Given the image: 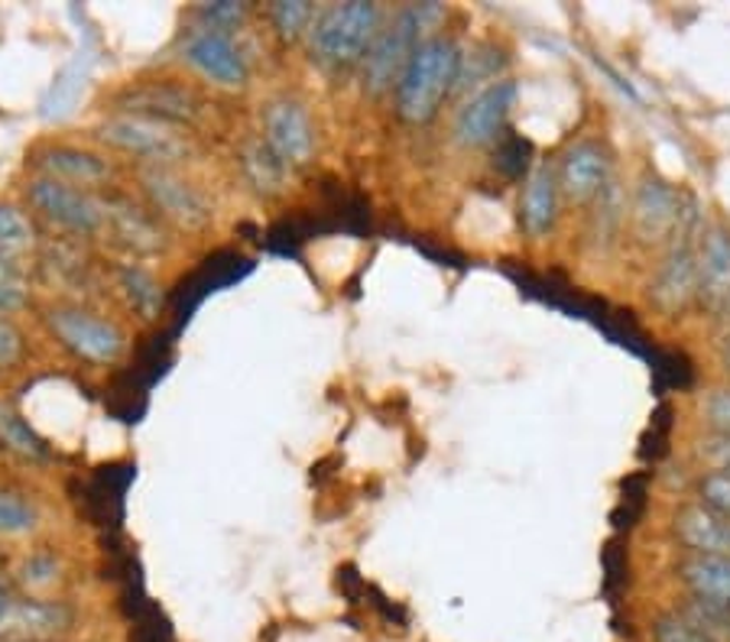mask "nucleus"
<instances>
[{
	"mask_svg": "<svg viewBox=\"0 0 730 642\" xmlns=\"http://www.w3.org/2000/svg\"><path fill=\"white\" fill-rule=\"evenodd\" d=\"M105 244H111L120 260L150 264L172 250V230L144 205L140 195L115 189L105 195Z\"/></svg>",
	"mask_w": 730,
	"mask_h": 642,
	"instance_id": "9d476101",
	"label": "nucleus"
},
{
	"mask_svg": "<svg viewBox=\"0 0 730 642\" xmlns=\"http://www.w3.org/2000/svg\"><path fill=\"white\" fill-rule=\"evenodd\" d=\"M682 581L692 587L694 601L728 606L730 610V559H724V555H694L682 565Z\"/></svg>",
	"mask_w": 730,
	"mask_h": 642,
	"instance_id": "a878e982",
	"label": "nucleus"
},
{
	"mask_svg": "<svg viewBox=\"0 0 730 642\" xmlns=\"http://www.w3.org/2000/svg\"><path fill=\"white\" fill-rule=\"evenodd\" d=\"M105 111L154 117V120L193 130L201 137V130L208 127V117H211V101L189 78H134V81H127L117 91H111Z\"/></svg>",
	"mask_w": 730,
	"mask_h": 642,
	"instance_id": "0eeeda50",
	"label": "nucleus"
},
{
	"mask_svg": "<svg viewBox=\"0 0 730 642\" xmlns=\"http://www.w3.org/2000/svg\"><path fill=\"white\" fill-rule=\"evenodd\" d=\"M27 357V335L23 328L10 318L0 315V374H10L23 364Z\"/></svg>",
	"mask_w": 730,
	"mask_h": 642,
	"instance_id": "72a5a7b5",
	"label": "nucleus"
},
{
	"mask_svg": "<svg viewBox=\"0 0 730 642\" xmlns=\"http://www.w3.org/2000/svg\"><path fill=\"white\" fill-rule=\"evenodd\" d=\"M682 198L659 179H647L637 195V227L643 237L659 240L682 221Z\"/></svg>",
	"mask_w": 730,
	"mask_h": 642,
	"instance_id": "412c9836",
	"label": "nucleus"
},
{
	"mask_svg": "<svg viewBox=\"0 0 730 642\" xmlns=\"http://www.w3.org/2000/svg\"><path fill=\"white\" fill-rule=\"evenodd\" d=\"M42 230L39 221L30 215L23 201L0 198V260L20 273L37 266L39 250H42Z\"/></svg>",
	"mask_w": 730,
	"mask_h": 642,
	"instance_id": "f3484780",
	"label": "nucleus"
},
{
	"mask_svg": "<svg viewBox=\"0 0 730 642\" xmlns=\"http://www.w3.org/2000/svg\"><path fill=\"white\" fill-rule=\"evenodd\" d=\"M445 17L438 3H406L384 23L381 37L374 39L367 59L361 62V85L371 98L396 91L403 69L410 66L413 52L423 46L425 33Z\"/></svg>",
	"mask_w": 730,
	"mask_h": 642,
	"instance_id": "423d86ee",
	"label": "nucleus"
},
{
	"mask_svg": "<svg viewBox=\"0 0 730 642\" xmlns=\"http://www.w3.org/2000/svg\"><path fill=\"white\" fill-rule=\"evenodd\" d=\"M0 452L23 461V464H46L49 445L33 432V425L23 418L17 406L0 399Z\"/></svg>",
	"mask_w": 730,
	"mask_h": 642,
	"instance_id": "bb28decb",
	"label": "nucleus"
},
{
	"mask_svg": "<svg viewBox=\"0 0 730 642\" xmlns=\"http://www.w3.org/2000/svg\"><path fill=\"white\" fill-rule=\"evenodd\" d=\"M17 601V594L10 591V584L0 577V626H3V620H7V613H10V606Z\"/></svg>",
	"mask_w": 730,
	"mask_h": 642,
	"instance_id": "a19ab883",
	"label": "nucleus"
},
{
	"mask_svg": "<svg viewBox=\"0 0 730 642\" xmlns=\"http://www.w3.org/2000/svg\"><path fill=\"white\" fill-rule=\"evenodd\" d=\"M42 526V510L30 493L0 484V539H27Z\"/></svg>",
	"mask_w": 730,
	"mask_h": 642,
	"instance_id": "c85d7f7f",
	"label": "nucleus"
},
{
	"mask_svg": "<svg viewBox=\"0 0 730 642\" xmlns=\"http://www.w3.org/2000/svg\"><path fill=\"white\" fill-rule=\"evenodd\" d=\"M0 642H33V640H17V636H0Z\"/></svg>",
	"mask_w": 730,
	"mask_h": 642,
	"instance_id": "79ce46f5",
	"label": "nucleus"
},
{
	"mask_svg": "<svg viewBox=\"0 0 730 642\" xmlns=\"http://www.w3.org/2000/svg\"><path fill=\"white\" fill-rule=\"evenodd\" d=\"M0 562H3V552H0Z\"/></svg>",
	"mask_w": 730,
	"mask_h": 642,
	"instance_id": "37998d69",
	"label": "nucleus"
},
{
	"mask_svg": "<svg viewBox=\"0 0 730 642\" xmlns=\"http://www.w3.org/2000/svg\"><path fill=\"white\" fill-rule=\"evenodd\" d=\"M555 211H559V182H555V172L549 166H539L536 172H530L526 179V189L520 198V221L523 227L542 237L549 234L555 225Z\"/></svg>",
	"mask_w": 730,
	"mask_h": 642,
	"instance_id": "b1692460",
	"label": "nucleus"
},
{
	"mask_svg": "<svg viewBox=\"0 0 730 642\" xmlns=\"http://www.w3.org/2000/svg\"><path fill=\"white\" fill-rule=\"evenodd\" d=\"M728 312H730V305H728Z\"/></svg>",
	"mask_w": 730,
	"mask_h": 642,
	"instance_id": "c03bdc74",
	"label": "nucleus"
},
{
	"mask_svg": "<svg viewBox=\"0 0 730 642\" xmlns=\"http://www.w3.org/2000/svg\"><path fill=\"white\" fill-rule=\"evenodd\" d=\"M708 416H711V422H714L724 435H730V389L711 396V403H708Z\"/></svg>",
	"mask_w": 730,
	"mask_h": 642,
	"instance_id": "58836bf2",
	"label": "nucleus"
},
{
	"mask_svg": "<svg viewBox=\"0 0 730 642\" xmlns=\"http://www.w3.org/2000/svg\"><path fill=\"white\" fill-rule=\"evenodd\" d=\"M39 322L72 360L88 367H117L130 350L127 328L85 299H52L39 308Z\"/></svg>",
	"mask_w": 730,
	"mask_h": 642,
	"instance_id": "7ed1b4c3",
	"label": "nucleus"
},
{
	"mask_svg": "<svg viewBox=\"0 0 730 642\" xmlns=\"http://www.w3.org/2000/svg\"><path fill=\"white\" fill-rule=\"evenodd\" d=\"M516 81L500 78L494 85H484L477 95H471L455 117V140L462 147H491L506 134V117L516 105Z\"/></svg>",
	"mask_w": 730,
	"mask_h": 642,
	"instance_id": "ddd939ff",
	"label": "nucleus"
},
{
	"mask_svg": "<svg viewBox=\"0 0 730 642\" xmlns=\"http://www.w3.org/2000/svg\"><path fill=\"white\" fill-rule=\"evenodd\" d=\"M76 606L62 597H17L0 630L17 640L62 642L76 630Z\"/></svg>",
	"mask_w": 730,
	"mask_h": 642,
	"instance_id": "4468645a",
	"label": "nucleus"
},
{
	"mask_svg": "<svg viewBox=\"0 0 730 642\" xmlns=\"http://www.w3.org/2000/svg\"><path fill=\"white\" fill-rule=\"evenodd\" d=\"M689 620H692L694 626L701 630V633H708L714 642L728 640L730 636V610L728 606H714V604H704V601H694L689 606V613H685Z\"/></svg>",
	"mask_w": 730,
	"mask_h": 642,
	"instance_id": "f704fd0d",
	"label": "nucleus"
},
{
	"mask_svg": "<svg viewBox=\"0 0 730 642\" xmlns=\"http://www.w3.org/2000/svg\"><path fill=\"white\" fill-rule=\"evenodd\" d=\"M108 283H111V293L127 315H134L140 325H154L162 318L166 312V289L159 283L154 269L147 264H137V260H120L108 266Z\"/></svg>",
	"mask_w": 730,
	"mask_h": 642,
	"instance_id": "2eb2a0df",
	"label": "nucleus"
},
{
	"mask_svg": "<svg viewBox=\"0 0 730 642\" xmlns=\"http://www.w3.org/2000/svg\"><path fill=\"white\" fill-rule=\"evenodd\" d=\"M176 62L211 91H244L254 78V62L240 37L218 33L186 20L176 39Z\"/></svg>",
	"mask_w": 730,
	"mask_h": 642,
	"instance_id": "1a4fd4ad",
	"label": "nucleus"
},
{
	"mask_svg": "<svg viewBox=\"0 0 730 642\" xmlns=\"http://www.w3.org/2000/svg\"><path fill=\"white\" fill-rule=\"evenodd\" d=\"M386 17L381 3L351 0V3H328L318 7V17L306 37L308 62L325 76H347L357 72L367 59L374 39L381 37Z\"/></svg>",
	"mask_w": 730,
	"mask_h": 642,
	"instance_id": "f03ea898",
	"label": "nucleus"
},
{
	"mask_svg": "<svg viewBox=\"0 0 730 642\" xmlns=\"http://www.w3.org/2000/svg\"><path fill=\"white\" fill-rule=\"evenodd\" d=\"M704 452L718 464V471H730V435H721L718 442H708Z\"/></svg>",
	"mask_w": 730,
	"mask_h": 642,
	"instance_id": "ea45409f",
	"label": "nucleus"
},
{
	"mask_svg": "<svg viewBox=\"0 0 730 642\" xmlns=\"http://www.w3.org/2000/svg\"><path fill=\"white\" fill-rule=\"evenodd\" d=\"M254 3H234V0H221V3H198L189 10V20L198 27L218 30V33H231L240 37L247 30V23L254 20Z\"/></svg>",
	"mask_w": 730,
	"mask_h": 642,
	"instance_id": "c756f323",
	"label": "nucleus"
},
{
	"mask_svg": "<svg viewBox=\"0 0 730 642\" xmlns=\"http://www.w3.org/2000/svg\"><path fill=\"white\" fill-rule=\"evenodd\" d=\"M698 293V264H694L689 244L682 240V247H675L669 254V260L662 266V273L653 283V299L662 308H682Z\"/></svg>",
	"mask_w": 730,
	"mask_h": 642,
	"instance_id": "393cba45",
	"label": "nucleus"
},
{
	"mask_svg": "<svg viewBox=\"0 0 730 642\" xmlns=\"http://www.w3.org/2000/svg\"><path fill=\"white\" fill-rule=\"evenodd\" d=\"M647 487H650V474L647 471L623 477L620 503H616L614 513H611V523H614L616 532H630L640 523V516L647 513Z\"/></svg>",
	"mask_w": 730,
	"mask_h": 642,
	"instance_id": "7c9ffc66",
	"label": "nucleus"
},
{
	"mask_svg": "<svg viewBox=\"0 0 730 642\" xmlns=\"http://www.w3.org/2000/svg\"><path fill=\"white\" fill-rule=\"evenodd\" d=\"M269 23V33L279 46H299L306 42L308 30L318 17V7L308 0H276L264 10Z\"/></svg>",
	"mask_w": 730,
	"mask_h": 642,
	"instance_id": "cd10ccee",
	"label": "nucleus"
},
{
	"mask_svg": "<svg viewBox=\"0 0 730 642\" xmlns=\"http://www.w3.org/2000/svg\"><path fill=\"white\" fill-rule=\"evenodd\" d=\"M85 247L88 244L69 240V237H46L37 257V269L52 286L85 293L95 283V264H91Z\"/></svg>",
	"mask_w": 730,
	"mask_h": 642,
	"instance_id": "a211bd4d",
	"label": "nucleus"
},
{
	"mask_svg": "<svg viewBox=\"0 0 730 642\" xmlns=\"http://www.w3.org/2000/svg\"><path fill=\"white\" fill-rule=\"evenodd\" d=\"M701 500L711 513L721 520H730V471H711L701 477Z\"/></svg>",
	"mask_w": 730,
	"mask_h": 642,
	"instance_id": "e433bc0d",
	"label": "nucleus"
},
{
	"mask_svg": "<svg viewBox=\"0 0 730 642\" xmlns=\"http://www.w3.org/2000/svg\"><path fill=\"white\" fill-rule=\"evenodd\" d=\"M33 176H46L76 189L108 195L120 189V169L111 152H105L98 144H76V140H42L30 150L27 159Z\"/></svg>",
	"mask_w": 730,
	"mask_h": 642,
	"instance_id": "9b49d317",
	"label": "nucleus"
},
{
	"mask_svg": "<svg viewBox=\"0 0 730 642\" xmlns=\"http://www.w3.org/2000/svg\"><path fill=\"white\" fill-rule=\"evenodd\" d=\"M672 406L669 403H662L659 409L650 418V425H647V432H643V438H640V457L643 461H662L665 452H669V435H672Z\"/></svg>",
	"mask_w": 730,
	"mask_h": 642,
	"instance_id": "473e14b6",
	"label": "nucleus"
},
{
	"mask_svg": "<svg viewBox=\"0 0 730 642\" xmlns=\"http://www.w3.org/2000/svg\"><path fill=\"white\" fill-rule=\"evenodd\" d=\"M675 532L694 555L730 559V520H721L708 506H685L675 520Z\"/></svg>",
	"mask_w": 730,
	"mask_h": 642,
	"instance_id": "aec40b11",
	"label": "nucleus"
},
{
	"mask_svg": "<svg viewBox=\"0 0 730 642\" xmlns=\"http://www.w3.org/2000/svg\"><path fill=\"white\" fill-rule=\"evenodd\" d=\"M494 166L506 179H523L533 166V144L513 130H506L497 140V156H494Z\"/></svg>",
	"mask_w": 730,
	"mask_h": 642,
	"instance_id": "2f4dec72",
	"label": "nucleus"
},
{
	"mask_svg": "<svg viewBox=\"0 0 730 642\" xmlns=\"http://www.w3.org/2000/svg\"><path fill=\"white\" fill-rule=\"evenodd\" d=\"M91 140L105 152L134 162V169H150V166L193 169L205 156L198 134L140 113L105 111L95 124Z\"/></svg>",
	"mask_w": 730,
	"mask_h": 642,
	"instance_id": "f257e3e1",
	"label": "nucleus"
},
{
	"mask_svg": "<svg viewBox=\"0 0 730 642\" xmlns=\"http://www.w3.org/2000/svg\"><path fill=\"white\" fill-rule=\"evenodd\" d=\"M655 642H714L708 633H701L685 613H665L653 626Z\"/></svg>",
	"mask_w": 730,
	"mask_h": 642,
	"instance_id": "c9c22d12",
	"label": "nucleus"
},
{
	"mask_svg": "<svg viewBox=\"0 0 730 642\" xmlns=\"http://www.w3.org/2000/svg\"><path fill=\"white\" fill-rule=\"evenodd\" d=\"M698 296L714 312L730 305V234L711 230L698 257Z\"/></svg>",
	"mask_w": 730,
	"mask_h": 642,
	"instance_id": "6ab92c4d",
	"label": "nucleus"
},
{
	"mask_svg": "<svg viewBox=\"0 0 730 642\" xmlns=\"http://www.w3.org/2000/svg\"><path fill=\"white\" fill-rule=\"evenodd\" d=\"M257 137L276 152L293 172L306 169L318 156V124L315 113L296 95H273L260 105Z\"/></svg>",
	"mask_w": 730,
	"mask_h": 642,
	"instance_id": "f8f14e48",
	"label": "nucleus"
},
{
	"mask_svg": "<svg viewBox=\"0 0 730 642\" xmlns=\"http://www.w3.org/2000/svg\"><path fill=\"white\" fill-rule=\"evenodd\" d=\"M601 562H604V591L614 597L616 591L627 584V552H623V545H620L616 539H611V542L604 545Z\"/></svg>",
	"mask_w": 730,
	"mask_h": 642,
	"instance_id": "4c0bfd02",
	"label": "nucleus"
},
{
	"mask_svg": "<svg viewBox=\"0 0 730 642\" xmlns=\"http://www.w3.org/2000/svg\"><path fill=\"white\" fill-rule=\"evenodd\" d=\"M134 186L144 205L154 211L172 234L182 237H201L218 221V205L195 179L189 169H169V166H150L134 169Z\"/></svg>",
	"mask_w": 730,
	"mask_h": 642,
	"instance_id": "39448f33",
	"label": "nucleus"
},
{
	"mask_svg": "<svg viewBox=\"0 0 730 642\" xmlns=\"http://www.w3.org/2000/svg\"><path fill=\"white\" fill-rule=\"evenodd\" d=\"M464 52L452 37H428L413 52L410 66L403 69L399 85L393 91L396 98V117L406 124H428L442 105L458 91Z\"/></svg>",
	"mask_w": 730,
	"mask_h": 642,
	"instance_id": "20e7f679",
	"label": "nucleus"
},
{
	"mask_svg": "<svg viewBox=\"0 0 730 642\" xmlns=\"http://www.w3.org/2000/svg\"><path fill=\"white\" fill-rule=\"evenodd\" d=\"M234 162H237L240 182L254 191L260 201H276V198H283L286 191L293 189V176L296 172L276 152L269 150L257 134L237 144Z\"/></svg>",
	"mask_w": 730,
	"mask_h": 642,
	"instance_id": "dca6fc26",
	"label": "nucleus"
},
{
	"mask_svg": "<svg viewBox=\"0 0 730 642\" xmlns=\"http://www.w3.org/2000/svg\"><path fill=\"white\" fill-rule=\"evenodd\" d=\"M608 169H611V162H608V156H604L601 147L578 144L562 159L559 182H562V189L569 191L572 198H588V195L601 191V186L608 182Z\"/></svg>",
	"mask_w": 730,
	"mask_h": 642,
	"instance_id": "4be33fe9",
	"label": "nucleus"
},
{
	"mask_svg": "<svg viewBox=\"0 0 730 642\" xmlns=\"http://www.w3.org/2000/svg\"><path fill=\"white\" fill-rule=\"evenodd\" d=\"M23 205L39 225L52 230V237H69V240H101L105 237V195L76 189L46 176H27L23 179Z\"/></svg>",
	"mask_w": 730,
	"mask_h": 642,
	"instance_id": "6e6552de",
	"label": "nucleus"
},
{
	"mask_svg": "<svg viewBox=\"0 0 730 642\" xmlns=\"http://www.w3.org/2000/svg\"><path fill=\"white\" fill-rule=\"evenodd\" d=\"M66 581V562L52 549H33L13 565V584L23 591V597H56Z\"/></svg>",
	"mask_w": 730,
	"mask_h": 642,
	"instance_id": "5701e85b",
	"label": "nucleus"
}]
</instances>
